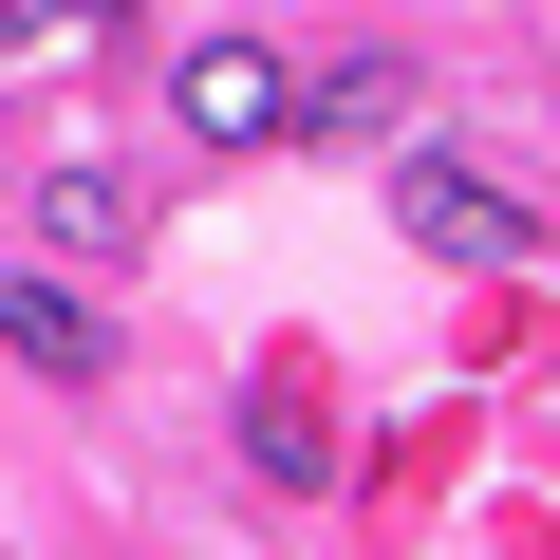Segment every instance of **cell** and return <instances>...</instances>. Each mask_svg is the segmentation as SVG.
I'll return each instance as SVG.
<instances>
[{
    "instance_id": "6da1fadb",
    "label": "cell",
    "mask_w": 560,
    "mask_h": 560,
    "mask_svg": "<svg viewBox=\"0 0 560 560\" xmlns=\"http://www.w3.org/2000/svg\"><path fill=\"white\" fill-rule=\"evenodd\" d=\"M280 113H300V75H280L261 38H206V57H187V131L243 150V131H280Z\"/></svg>"
},
{
    "instance_id": "5b68a950",
    "label": "cell",
    "mask_w": 560,
    "mask_h": 560,
    "mask_svg": "<svg viewBox=\"0 0 560 560\" xmlns=\"http://www.w3.org/2000/svg\"><path fill=\"white\" fill-rule=\"evenodd\" d=\"M38 38H75V0H0V57H38Z\"/></svg>"
},
{
    "instance_id": "3957f363",
    "label": "cell",
    "mask_w": 560,
    "mask_h": 560,
    "mask_svg": "<svg viewBox=\"0 0 560 560\" xmlns=\"http://www.w3.org/2000/svg\"><path fill=\"white\" fill-rule=\"evenodd\" d=\"M0 337H20L38 374H113V337H94V300H57V280H0Z\"/></svg>"
},
{
    "instance_id": "7a4b0ae2",
    "label": "cell",
    "mask_w": 560,
    "mask_h": 560,
    "mask_svg": "<svg viewBox=\"0 0 560 560\" xmlns=\"http://www.w3.org/2000/svg\"><path fill=\"white\" fill-rule=\"evenodd\" d=\"M393 206H411V243H448V261H523V206H504V187H467V168H411Z\"/></svg>"
},
{
    "instance_id": "277c9868",
    "label": "cell",
    "mask_w": 560,
    "mask_h": 560,
    "mask_svg": "<svg viewBox=\"0 0 560 560\" xmlns=\"http://www.w3.org/2000/svg\"><path fill=\"white\" fill-rule=\"evenodd\" d=\"M243 448H261V486H318V411H300V393H261Z\"/></svg>"
}]
</instances>
